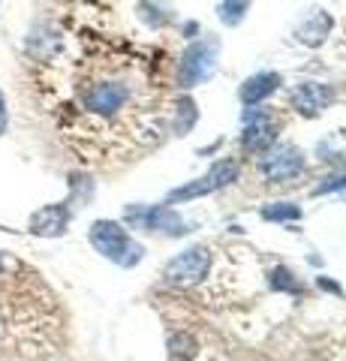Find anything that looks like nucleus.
Listing matches in <instances>:
<instances>
[{
  "label": "nucleus",
  "instance_id": "3",
  "mask_svg": "<svg viewBox=\"0 0 346 361\" xmlns=\"http://www.w3.org/2000/svg\"><path fill=\"white\" fill-rule=\"evenodd\" d=\"M214 61H217V42H193L181 58V70H178V85L181 87H196L199 82L214 73Z\"/></svg>",
  "mask_w": 346,
  "mask_h": 361
},
{
  "label": "nucleus",
  "instance_id": "15",
  "mask_svg": "<svg viewBox=\"0 0 346 361\" xmlns=\"http://www.w3.org/2000/svg\"><path fill=\"white\" fill-rule=\"evenodd\" d=\"M292 274H289V271H274V286H283V289H298L292 280H289Z\"/></svg>",
  "mask_w": 346,
  "mask_h": 361
},
{
  "label": "nucleus",
  "instance_id": "12",
  "mask_svg": "<svg viewBox=\"0 0 346 361\" xmlns=\"http://www.w3.org/2000/svg\"><path fill=\"white\" fill-rule=\"evenodd\" d=\"M169 355L175 361H190L196 355V341L190 334H172L169 337Z\"/></svg>",
  "mask_w": 346,
  "mask_h": 361
},
{
  "label": "nucleus",
  "instance_id": "9",
  "mask_svg": "<svg viewBox=\"0 0 346 361\" xmlns=\"http://www.w3.org/2000/svg\"><path fill=\"white\" fill-rule=\"evenodd\" d=\"M241 145H244V151H265V148H271V145H274V123H271V118H265V115L256 118L250 127L244 130Z\"/></svg>",
  "mask_w": 346,
  "mask_h": 361
},
{
  "label": "nucleus",
  "instance_id": "13",
  "mask_svg": "<svg viewBox=\"0 0 346 361\" xmlns=\"http://www.w3.org/2000/svg\"><path fill=\"white\" fill-rule=\"evenodd\" d=\"M247 6H250V0H223L220 4V21L223 25H238V21L244 18V13H247Z\"/></svg>",
  "mask_w": 346,
  "mask_h": 361
},
{
  "label": "nucleus",
  "instance_id": "5",
  "mask_svg": "<svg viewBox=\"0 0 346 361\" xmlns=\"http://www.w3.org/2000/svg\"><path fill=\"white\" fill-rule=\"evenodd\" d=\"M259 169L268 180H292L304 172V154L292 145H280V148L265 151Z\"/></svg>",
  "mask_w": 346,
  "mask_h": 361
},
{
  "label": "nucleus",
  "instance_id": "17",
  "mask_svg": "<svg viewBox=\"0 0 346 361\" xmlns=\"http://www.w3.org/2000/svg\"><path fill=\"white\" fill-rule=\"evenodd\" d=\"M4 268H6V262H4V256H0V274H4Z\"/></svg>",
  "mask_w": 346,
  "mask_h": 361
},
{
  "label": "nucleus",
  "instance_id": "7",
  "mask_svg": "<svg viewBox=\"0 0 346 361\" xmlns=\"http://www.w3.org/2000/svg\"><path fill=\"white\" fill-rule=\"evenodd\" d=\"M127 217L142 223L144 229H154V232H166V235H181V232H187V223L178 217L172 208H166V205L163 208H148V211L132 208Z\"/></svg>",
  "mask_w": 346,
  "mask_h": 361
},
{
  "label": "nucleus",
  "instance_id": "14",
  "mask_svg": "<svg viewBox=\"0 0 346 361\" xmlns=\"http://www.w3.org/2000/svg\"><path fill=\"white\" fill-rule=\"evenodd\" d=\"M262 217L265 220H298L301 217V211L295 205H268L262 211Z\"/></svg>",
  "mask_w": 346,
  "mask_h": 361
},
{
  "label": "nucleus",
  "instance_id": "6",
  "mask_svg": "<svg viewBox=\"0 0 346 361\" xmlns=\"http://www.w3.org/2000/svg\"><path fill=\"white\" fill-rule=\"evenodd\" d=\"M66 226H70V205L58 202V205H46L39 208L30 217V232L42 235V238H54V235H63Z\"/></svg>",
  "mask_w": 346,
  "mask_h": 361
},
{
  "label": "nucleus",
  "instance_id": "1",
  "mask_svg": "<svg viewBox=\"0 0 346 361\" xmlns=\"http://www.w3.org/2000/svg\"><path fill=\"white\" fill-rule=\"evenodd\" d=\"M91 244L97 247V253H103L115 265H136L142 259V244H136L127 235L124 226L111 223V220H97L91 226Z\"/></svg>",
  "mask_w": 346,
  "mask_h": 361
},
{
  "label": "nucleus",
  "instance_id": "8",
  "mask_svg": "<svg viewBox=\"0 0 346 361\" xmlns=\"http://www.w3.org/2000/svg\"><path fill=\"white\" fill-rule=\"evenodd\" d=\"M331 99V90L322 87V85H301L295 94H292V106L298 111H304V115H319L322 109H326V103Z\"/></svg>",
  "mask_w": 346,
  "mask_h": 361
},
{
  "label": "nucleus",
  "instance_id": "2",
  "mask_svg": "<svg viewBox=\"0 0 346 361\" xmlns=\"http://www.w3.org/2000/svg\"><path fill=\"white\" fill-rule=\"evenodd\" d=\"M208 265H211V250L208 247H190L187 253L175 256L172 262L166 265V280H169L172 286L190 289L208 274Z\"/></svg>",
  "mask_w": 346,
  "mask_h": 361
},
{
  "label": "nucleus",
  "instance_id": "4",
  "mask_svg": "<svg viewBox=\"0 0 346 361\" xmlns=\"http://www.w3.org/2000/svg\"><path fill=\"white\" fill-rule=\"evenodd\" d=\"M235 175H238V163L235 160H220V163L211 166L208 175H202L199 180H193V184H187V187H178L175 193L169 196V202L175 205V202H190V199H196V196L214 193V190L226 187L229 180H235Z\"/></svg>",
  "mask_w": 346,
  "mask_h": 361
},
{
  "label": "nucleus",
  "instance_id": "11",
  "mask_svg": "<svg viewBox=\"0 0 346 361\" xmlns=\"http://www.w3.org/2000/svg\"><path fill=\"white\" fill-rule=\"evenodd\" d=\"M328 30H331L328 13H322V9H314V16H307L304 25L298 27V39L304 42V45H319V42H326Z\"/></svg>",
  "mask_w": 346,
  "mask_h": 361
},
{
  "label": "nucleus",
  "instance_id": "10",
  "mask_svg": "<svg viewBox=\"0 0 346 361\" xmlns=\"http://www.w3.org/2000/svg\"><path fill=\"white\" fill-rule=\"evenodd\" d=\"M277 85H280V75L277 73H259V75H250L247 82L241 85V99L247 106L259 103V99H265L268 94H274Z\"/></svg>",
  "mask_w": 346,
  "mask_h": 361
},
{
  "label": "nucleus",
  "instance_id": "16",
  "mask_svg": "<svg viewBox=\"0 0 346 361\" xmlns=\"http://www.w3.org/2000/svg\"><path fill=\"white\" fill-rule=\"evenodd\" d=\"M6 130V99H4V94H0V133Z\"/></svg>",
  "mask_w": 346,
  "mask_h": 361
}]
</instances>
